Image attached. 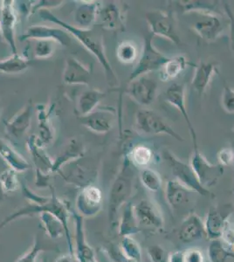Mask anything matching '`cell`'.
I'll use <instances>...</instances> for the list:
<instances>
[{
  "label": "cell",
  "mask_w": 234,
  "mask_h": 262,
  "mask_svg": "<svg viewBox=\"0 0 234 262\" xmlns=\"http://www.w3.org/2000/svg\"><path fill=\"white\" fill-rule=\"evenodd\" d=\"M38 12L41 20L58 25L64 30L67 31L72 37L77 39L87 50L89 51L97 59L98 62L101 64L105 72V76L109 85L112 88L118 86V78L116 76L112 66L108 60L107 55L105 53V48H104L103 38L101 33L93 29L85 30V29H80L79 27L72 26L54 15L50 10H40Z\"/></svg>",
  "instance_id": "1"
},
{
  "label": "cell",
  "mask_w": 234,
  "mask_h": 262,
  "mask_svg": "<svg viewBox=\"0 0 234 262\" xmlns=\"http://www.w3.org/2000/svg\"><path fill=\"white\" fill-rule=\"evenodd\" d=\"M51 196L47 202L43 203L41 205H34V204H28L27 206H24L18 211L10 214L6 217L1 223H0V231L3 229L6 226L12 223V221H16L20 217H27V216H33V215L40 214L41 212H50L58 217L60 222L63 224L66 231V238L68 241L69 253L74 256V248L73 242H72V234L69 229V217L70 214V207L69 205L59 199L57 196L54 187L50 186Z\"/></svg>",
  "instance_id": "2"
},
{
  "label": "cell",
  "mask_w": 234,
  "mask_h": 262,
  "mask_svg": "<svg viewBox=\"0 0 234 262\" xmlns=\"http://www.w3.org/2000/svg\"><path fill=\"white\" fill-rule=\"evenodd\" d=\"M136 167L131 164L127 155L124 156L118 174L113 182L109 199V220L112 226L116 223L119 210L131 199L133 193Z\"/></svg>",
  "instance_id": "3"
},
{
  "label": "cell",
  "mask_w": 234,
  "mask_h": 262,
  "mask_svg": "<svg viewBox=\"0 0 234 262\" xmlns=\"http://www.w3.org/2000/svg\"><path fill=\"white\" fill-rule=\"evenodd\" d=\"M99 166L100 162L98 159L83 156L65 164L58 171V174L66 183L83 189L95 185L99 173Z\"/></svg>",
  "instance_id": "4"
},
{
  "label": "cell",
  "mask_w": 234,
  "mask_h": 262,
  "mask_svg": "<svg viewBox=\"0 0 234 262\" xmlns=\"http://www.w3.org/2000/svg\"><path fill=\"white\" fill-rule=\"evenodd\" d=\"M135 128L139 134L143 136L164 134L168 135L178 142H184V140L183 137L176 132L159 114L148 108L140 110L137 112L135 120Z\"/></svg>",
  "instance_id": "5"
},
{
  "label": "cell",
  "mask_w": 234,
  "mask_h": 262,
  "mask_svg": "<svg viewBox=\"0 0 234 262\" xmlns=\"http://www.w3.org/2000/svg\"><path fill=\"white\" fill-rule=\"evenodd\" d=\"M154 37L152 33H148V35L145 36L142 53L138 58L137 66L135 67L133 71L131 72V75L127 79L129 82L141 75H148L151 72L156 70L159 71V69L169 59L155 48L153 44Z\"/></svg>",
  "instance_id": "6"
},
{
  "label": "cell",
  "mask_w": 234,
  "mask_h": 262,
  "mask_svg": "<svg viewBox=\"0 0 234 262\" xmlns=\"http://www.w3.org/2000/svg\"><path fill=\"white\" fill-rule=\"evenodd\" d=\"M146 22L148 23L152 35L160 36L169 39L175 45H181L180 36L177 30L174 13L171 11L152 10L145 13Z\"/></svg>",
  "instance_id": "7"
},
{
  "label": "cell",
  "mask_w": 234,
  "mask_h": 262,
  "mask_svg": "<svg viewBox=\"0 0 234 262\" xmlns=\"http://www.w3.org/2000/svg\"><path fill=\"white\" fill-rule=\"evenodd\" d=\"M162 155L163 160L172 170L173 176L175 177L176 180L202 196L211 195L210 191L200 184L190 164H185L184 162L178 159L169 149L163 150Z\"/></svg>",
  "instance_id": "8"
},
{
  "label": "cell",
  "mask_w": 234,
  "mask_h": 262,
  "mask_svg": "<svg viewBox=\"0 0 234 262\" xmlns=\"http://www.w3.org/2000/svg\"><path fill=\"white\" fill-rule=\"evenodd\" d=\"M190 167L204 187H212L217 185L224 175V167L220 164H214L208 161L199 149H193L190 157Z\"/></svg>",
  "instance_id": "9"
},
{
  "label": "cell",
  "mask_w": 234,
  "mask_h": 262,
  "mask_svg": "<svg viewBox=\"0 0 234 262\" xmlns=\"http://www.w3.org/2000/svg\"><path fill=\"white\" fill-rule=\"evenodd\" d=\"M194 14L199 15V18L192 25L193 29L207 43L215 41L225 32L227 22H225L222 14L214 12Z\"/></svg>",
  "instance_id": "10"
},
{
  "label": "cell",
  "mask_w": 234,
  "mask_h": 262,
  "mask_svg": "<svg viewBox=\"0 0 234 262\" xmlns=\"http://www.w3.org/2000/svg\"><path fill=\"white\" fill-rule=\"evenodd\" d=\"M158 83L148 75H141L127 83L125 93L137 104L150 106L157 98Z\"/></svg>",
  "instance_id": "11"
},
{
  "label": "cell",
  "mask_w": 234,
  "mask_h": 262,
  "mask_svg": "<svg viewBox=\"0 0 234 262\" xmlns=\"http://www.w3.org/2000/svg\"><path fill=\"white\" fill-rule=\"evenodd\" d=\"M134 213L137 217L140 230L156 231L163 228V215L153 200L150 199L140 200L134 206Z\"/></svg>",
  "instance_id": "12"
},
{
  "label": "cell",
  "mask_w": 234,
  "mask_h": 262,
  "mask_svg": "<svg viewBox=\"0 0 234 262\" xmlns=\"http://www.w3.org/2000/svg\"><path fill=\"white\" fill-rule=\"evenodd\" d=\"M80 124L97 134H105L112 129L116 119V111L112 107H98L87 116L78 117Z\"/></svg>",
  "instance_id": "13"
},
{
  "label": "cell",
  "mask_w": 234,
  "mask_h": 262,
  "mask_svg": "<svg viewBox=\"0 0 234 262\" xmlns=\"http://www.w3.org/2000/svg\"><path fill=\"white\" fill-rule=\"evenodd\" d=\"M72 37L63 28L48 27L44 25H33L28 27L19 38L20 41H31L38 39H47L56 42L58 45L69 47L72 44Z\"/></svg>",
  "instance_id": "14"
},
{
  "label": "cell",
  "mask_w": 234,
  "mask_h": 262,
  "mask_svg": "<svg viewBox=\"0 0 234 262\" xmlns=\"http://www.w3.org/2000/svg\"><path fill=\"white\" fill-rule=\"evenodd\" d=\"M0 3V32L6 44L11 48L12 54H18L15 39V27L18 22V14L15 8V2L12 0H3Z\"/></svg>",
  "instance_id": "15"
},
{
  "label": "cell",
  "mask_w": 234,
  "mask_h": 262,
  "mask_svg": "<svg viewBox=\"0 0 234 262\" xmlns=\"http://www.w3.org/2000/svg\"><path fill=\"white\" fill-rule=\"evenodd\" d=\"M164 98L169 104L175 107L183 116L186 122L187 127L190 131V137L193 139V149H199L198 146V137L195 128L190 121L185 101V86L184 84L174 82L167 89L164 94Z\"/></svg>",
  "instance_id": "16"
},
{
  "label": "cell",
  "mask_w": 234,
  "mask_h": 262,
  "mask_svg": "<svg viewBox=\"0 0 234 262\" xmlns=\"http://www.w3.org/2000/svg\"><path fill=\"white\" fill-rule=\"evenodd\" d=\"M75 208L83 217H94L102 208V192L94 185L81 189L75 200Z\"/></svg>",
  "instance_id": "17"
},
{
  "label": "cell",
  "mask_w": 234,
  "mask_h": 262,
  "mask_svg": "<svg viewBox=\"0 0 234 262\" xmlns=\"http://www.w3.org/2000/svg\"><path fill=\"white\" fill-rule=\"evenodd\" d=\"M70 214L74 219L75 247L74 258L78 262H91L95 259V252L87 242L84 217L70 208Z\"/></svg>",
  "instance_id": "18"
},
{
  "label": "cell",
  "mask_w": 234,
  "mask_h": 262,
  "mask_svg": "<svg viewBox=\"0 0 234 262\" xmlns=\"http://www.w3.org/2000/svg\"><path fill=\"white\" fill-rule=\"evenodd\" d=\"M193 192L195 191H192L176 179H171L166 183V200L175 212L187 210V207L193 202Z\"/></svg>",
  "instance_id": "19"
},
{
  "label": "cell",
  "mask_w": 234,
  "mask_h": 262,
  "mask_svg": "<svg viewBox=\"0 0 234 262\" xmlns=\"http://www.w3.org/2000/svg\"><path fill=\"white\" fill-rule=\"evenodd\" d=\"M168 10L171 12L180 14L188 13H204V12H214L222 14L220 11L221 1L215 0H178L169 1Z\"/></svg>",
  "instance_id": "20"
},
{
  "label": "cell",
  "mask_w": 234,
  "mask_h": 262,
  "mask_svg": "<svg viewBox=\"0 0 234 262\" xmlns=\"http://www.w3.org/2000/svg\"><path fill=\"white\" fill-rule=\"evenodd\" d=\"M233 212L231 205H224L221 206H214L210 209L206 220L205 229L206 236L210 239H217L222 236L223 230L225 223L228 221V217Z\"/></svg>",
  "instance_id": "21"
},
{
  "label": "cell",
  "mask_w": 234,
  "mask_h": 262,
  "mask_svg": "<svg viewBox=\"0 0 234 262\" xmlns=\"http://www.w3.org/2000/svg\"><path fill=\"white\" fill-rule=\"evenodd\" d=\"M91 69L74 57L66 60L63 70L62 81L67 85H85L89 86L91 81Z\"/></svg>",
  "instance_id": "22"
},
{
  "label": "cell",
  "mask_w": 234,
  "mask_h": 262,
  "mask_svg": "<svg viewBox=\"0 0 234 262\" xmlns=\"http://www.w3.org/2000/svg\"><path fill=\"white\" fill-rule=\"evenodd\" d=\"M98 18L100 26L105 30H124L125 14L123 10L116 2H109L100 7Z\"/></svg>",
  "instance_id": "23"
},
{
  "label": "cell",
  "mask_w": 234,
  "mask_h": 262,
  "mask_svg": "<svg viewBox=\"0 0 234 262\" xmlns=\"http://www.w3.org/2000/svg\"><path fill=\"white\" fill-rule=\"evenodd\" d=\"M33 107L30 101L19 112L16 114L9 121H5L7 133L16 139H19L27 133L31 126L33 118Z\"/></svg>",
  "instance_id": "24"
},
{
  "label": "cell",
  "mask_w": 234,
  "mask_h": 262,
  "mask_svg": "<svg viewBox=\"0 0 234 262\" xmlns=\"http://www.w3.org/2000/svg\"><path fill=\"white\" fill-rule=\"evenodd\" d=\"M27 148L33 159L36 175H52L54 168V159L48 155L44 148L36 142V136L32 135L27 139Z\"/></svg>",
  "instance_id": "25"
},
{
  "label": "cell",
  "mask_w": 234,
  "mask_h": 262,
  "mask_svg": "<svg viewBox=\"0 0 234 262\" xmlns=\"http://www.w3.org/2000/svg\"><path fill=\"white\" fill-rule=\"evenodd\" d=\"M219 74L218 65L214 61H201L195 65V71L192 80V88L199 96L207 90L210 81Z\"/></svg>",
  "instance_id": "26"
},
{
  "label": "cell",
  "mask_w": 234,
  "mask_h": 262,
  "mask_svg": "<svg viewBox=\"0 0 234 262\" xmlns=\"http://www.w3.org/2000/svg\"><path fill=\"white\" fill-rule=\"evenodd\" d=\"M205 235V225L202 222L201 219L195 213H192L181 225L178 238L181 243L190 244L202 239Z\"/></svg>",
  "instance_id": "27"
},
{
  "label": "cell",
  "mask_w": 234,
  "mask_h": 262,
  "mask_svg": "<svg viewBox=\"0 0 234 262\" xmlns=\"http://www.w3.org/2000/svg\"><path fill=\"white\" fill-rule=\"evenodd\" d=\"M36 110L39 126V136H36V142L39 146L45 148L53 143L55 135L54 125L51 122L52 108L48 110L44 105H37Z\"/></svg>",
  "instance_id": "28"
},
{
  "label": "cell",
  "mask_w": 234,
  "mask_h": 262,
  "mask_svg": "<svg viewBox=\"0 0 234 262\" xmlns=\"http://www.w3.org/2000/svg\"><path fill=\"white\" fill-rule=\"evenodd\" d=\"M74 12V21L77 24L75 27L80 29H92L98 18L100 4L95 1H80Z\"/></svg>",
  "instance_id": "29"
},
{
  "label": "cell",
  "mask_w": 234,
  "mask_h": 262,
  "mask_svg": "<svg viewBox=\"0 0 234 262\" xmlns=\"http://www.w3.org/2000/svg\"><path fill=\"white\" fill-rule=\"evenodd\" d=\"M85 145L76 138H72L54 160L53 174L58 173L65 164L85 155Z\"/></svg>",
  "instance_id": "30"
},
{
  "label": "cell",
  "mask_w": 234,
  "mask_h": 262,
  "mask_svg": "<svg viewBox=\"0 0 234 262\" xmlns=\"http://www.w3.org/2000/svg\"><path fill=\"white\" fill-rule=\"evenodd\" d=\"M107 96L106 93L95 89H89L80 94L76 104V114L78 117L87 116L97 108L101 100Z\"/></svg>",
  "instance_id": "31"
},
{
  "label": "cell",
  "mask_w": 234,
  "mask_h": 262,
  "mask_svg": "<svg viewBox=\"0 0 234 262\" xmlns=\"http://www.w3.org/2000/svg\"><path fill=\"white\" fill-rule=\"evenodd\" d=\"M0 157L3 158L7 166L18 173L25 172L31 168L29 162L2 139H0Z\"/></svg>",
  "instance_id": "32"
},
{
  "label": "cell",
  "mask_w": 234,
  "mask_h": 262,
  "mask_svg": "<svg viewBox=\"0 0 234 262\" xmlns=\"http://www.w3.org/2000/svg\"><path fill=\"white\" fill-rule=\"evenodd\" d=\"M189 65H190L189 60L183 55L169 58L159 69V79L164 82L172 81L183 73Z\"/></svg>",
  "instance_id": "33"
},
{
  "label": "cell",
  "mask_w": 234,
  "mask_h": 262,
  "mask_svg": "<svg viewBox=\"0 0 234 262\" xmlns=\"http://www.w3.org/2000/svg\"><path fill=\"white\" fill-rule=\"evenodd\" d=\"M137 217L134 213V206L132 203H127L125 205L122 217L119 224V235L122 237L131 236L140 232Z\"/></svg>",
  "instance_id": "34"
},
{
  "label": "cell",
  "mask_w": 234,
  "mask_h": 262,
  "mask_svg": "<svg viewBox=\"0 0 234 262\" xmlns=\"http://www.w3.org/2000/svg\"><path fill=\"white\" fill-rule=\"evenodd\" d=\"M31 60L24 55L12 54V56L0 60V73L6 75L19 74L29 69Z\"/></svg>",
  "instance_id": "35"
},
{
  "label": "cell",
  "mask_w": 234,
  "mask_h": 262,
  "mask_svg": "<svg viewBox=\"0 0 234 262\" xmlns=\"http://www.w3.org/2000/svg\"><path fill=\"white\" fill-rule=\"evenodd\" d=\"M126 155L134 166L142 170L144 168H148L154 158L153 150L144 144H138L137 146L133 147L130 153Z\"/></svg>",
  "instance_id": "36"
},
{
  "label": "cell",
  "mask_w": 234,
  "mask_h": 262,
  "mask_svg": "<svg viewBox=\"0 0 234 262\" xmlns=\"http://www.w3.org/2000/svg\"><path fill=\"white\" fill-rule=\"evenodd\" d=\"M42 226L47 235L52 239H56L66 236L65 228L58 217L50 212H41L39 214Z\"/></svg>",
  "instance_id": "37"
},
{
  "label": "cell",
  "mask_w": 234,
  "mask_h": 262,
  "mask_svg": "<svg viewBox=\"0 0 234 262\" xmlns=\"http://www.w3.org/2000/svg\"><path fill=\"white\" fill-rule=\"evenodd\" d=\"M139 57L137 44L132 40H124L116 48V58L125 65H131L137 61Z\"/></svg>",
  "instance_id": "38"
},
{
  "label": "cell",
  "mask_w": 234,
  "mask_h": 262,
  "mask_svg": "<svg viewBox=\"0 0 234 262\" xmlns=\"http://www.w3.org/2000/svg\"><path fill=\"white\" fill-rule=\"evenodd\" d=\"M16 170L7 167L0 173V186L5 193H11L19 190L21 187L20 180Z\"/></svg>",
  "instance_id": "39"
},
{
  "label": "cell",
  "mask_w": 234,
  "mask_h": 262,
  "mask_svg": "<svg viewBox=\"0 0 234 262\" xmlns=\"http://www.w3.org/2000/svg\"><path fill=\"white\" fill-rule=\"evenodd\" d=\"M33 42V47L32 48V55L34 59H48L50 58L56 50V42L47 39H38V40H31Z\"/></svg>",
  "instance_id": "40"
},
{
  "label": "cell",
  "mask_w": 234,
  "mask_h": 262,
  "mask_svg": "<svg viewBox=\"0 0 234 262\" xmlns=\"http://www.w3.org/2000/svg\"><path fill=\"white\" fill-rule=\"evenodd\" d=\"M140 180L148 191H158L162 187V179L157 170L151 168H144L140 173Z\"/></svg>",
  "instance_id": "41"
},
{
  "label": "cell",
  "mask_w": 234,
  "mask_h": 262,
  "mask_svg": "<svg viewBox=\"0 0 234 262\" xmlns=\"http://www.w3.org/2000/svg\"><path fill=\"white\" fill-rule=\"evenodd\" d=\"M120 247L127 258L132 259L134 261H141L142 252L139 244L133 238H131V236L122 237Z\"/></svg>",
  "instance_id": "42"
},
{
  "label": "cell",
  "mask_w": 234,
  "mask_h": 262,
  "mask_svg": "<svg viewBox=\"0 0 234 262\" xmlns=\"http://www.w3.org/2000/svg\"><path fill=\"white\" fill-rule=\"evenodd\" d=\"M47 250H52L45 245L43 238L40 236H35L33 246L30 247L29 250L25 253L22 256L19 257L15 262H37L39 253Z\"/></svg>",
  "instance_id": "43"
},
{
  "label": "cell",
  "mask_w": 234,
  "mask_h": 262,
  "mask_svg": "<svg viewBox=\"0 0 234 262\" xmlns=\"http://www.w3.org/2000/svg\"><path fill=\"white\" fill-rule=\"evenodd\" d=\"M208 256L210 262H225L228 257L232 256V253L223 246L219 238L212 239L209 246Z\"/></svg>",
  "instance_id": "44"
},
{
  "label": "cell",
  "mask_w": 234,
  "mask_h": 262,
  "mask_svg": "<svg viewBox=\"0 0 234 262\" xmlns=\"http://www.w3.org/2000/svg\"><path fill=\"white\" fill-rule=\"evenodd\" d=\"M65 1L61 0H41L38 2H33V5H30L27 9V16L33 15L35 12H38L40 10H51L62 6Z\"/></svg>",
  "instance_id": "45"
},
{
  "label": "cell",
  "mask_w": 234,
  "mask_h": 262,
  "mask_svg": "<svg viewBox=\"0 0 234 262\" xmlns=\"http://www.w3.org/2000/svg\"><path fill=\"white\" fill-rule=\"evenodd\" d=\"M148 254L152 262H169V253L159 245L148 247Z\"/></svg>",
  "instance_id": "46"
},
{
  "label": "cell",
  "mask_w": 234,
  "mask_h": 262,
  "mask_svg": "<svg viewBox=\"0 0 234 262\" xmlns=\"http://www.w3.org/2000/svg\"><path fill=\"white\" fill-rule=\"evenodd\" d=\"M221 103L223 108L227 113L234 114V90L225 82L224 83Z\"/></svg>",
  "instance_id": "47"
},
{
  "label": "cell",
  "mask_w": 234,
  "mask_h": 262,
  "mask_svg": "<svg viewBox=\"0 0 234 262\" xmlns=\"http://www.w3.org/2000/svg\"><path fill=\"white\" fill-rule=\"evenodd\" d=\"M217 159L219 164L224 166L233 165L234 150L231 146L224 147L217 154Z\"/></svg>",
  "instance_id": "48"
},
{
  "label": "cell",
  "mask_w": 234,
  "mask_h": 262,
  "mask_svg": "<svg viewBox=\"0 0 234 262\" xmlns=\"http://www.w3.org/2000/svg\"><path fill=\"white\" fill-rule=\"evenodd\" d=\"M223 3H224L223 4L224 12L228 18L229 28H230V48L234 54V12L228 2H223Z\"/></svg>",
  "instance_id": "49"
},
{
  "label": "cell",
  "mask_w": 234,
  "mask_h": 262,
  "mask_svg": "<svg viewBox=\"0 0 234 262\" xmlns=\"http://www.w3.org/2000/svg\"><path fill=\"white\" fill-rule=\"evenodd\" d=\"M106 253L113 262H136L125 256L121 247L116 245H111L110 247H108Z\"/></svg>",
  "instance_id": "50"
},
{
  "label": "cell",
  "mask_w": 234,
  "mask_h": 262,
  "mask_svg": "<svg viewBox=\"0 0 234 262\" xmlns=\"http://www.w3.org/2000/svg\"><path fill=\"white\" fill-rule=\"evenodd\" d=\"M183 262H205V256L201 250L198 248H189L183 252L182 254Z\"/></svg>",
  "instance_id": "51"
},
{
  "label": "cell",
  "mask_w": 234,
  "mask_h": 262,
  "mask_svg": "<svg viewBox=\"0 0 234 262\" xmlns=\"http://www.w3.org/2000/svg\"><path fill=\"white\" fill-rule=\"evenodd\" d=\"M74 259H75L74 256L69 253V254L60 255L59 258H57L56 260L54 262H74Z\"/></svg>",
  "instance_id": "52"
},
{
  "label": "cell",
  "mask_w": 234,
  "mask_h": 262,
  "mask_svg": "<svg viewBox=\"0 0 234 262\" xmlns=\"http://www.w3.org/2000/svg\"><path fill=\"white\" fill-rule=\"evenodd\" d=\"M230 146L234 150V127L231 129V145ZM233 191H234V164H233Z\"/></svg>",
  "instance_id": "53"
},
{
  "label": "cell",
  "mask_w": 234,
  "mask_h": 262,
  "mask_svg": "<svg viewBox=\"0 0 234 262\" xmlns=\"http://www.w3.org/2000/svg\"><path fill=\"white\" fill-rule=\"evenodd\" d=\"M5 192H4L3 190H2V188L0 186V204L3 202L4 198H5Z\"/></svg>",
  "instance_id": "54"
},
{
  "label": "cell",
  "mask_w": 234,
  "mask_h": 262,
  "mask_svg": "<svg viewBox=\"0 0 234 262\" xmlns=\"http://www.w3.org/2000/svg\"><path fill=\"white\" fill-rule=\"evenodd\" d=\"M41 262H51L49 259H46V258H44V259H42Z\"/></svg>",
  "instance_id": "55"
},
{
  "label": "cell",
  "mask_w": 234,
  "mask_h": 262,
  "mask_svg": "<svg viewBox=\"0 0 234 262\" xmlns=\"http://www.w3.org/2000/svg\"><path fill=\"white\" fill-rule=\"evenodd\" d=\"M91 262H98L97 260H96V259H94V260H93V261H91Z\"/></svg>",
  "instance_id": "56"
}]
</instances>
